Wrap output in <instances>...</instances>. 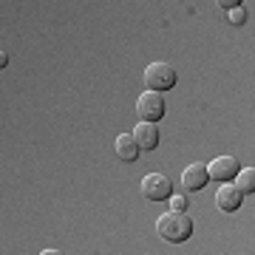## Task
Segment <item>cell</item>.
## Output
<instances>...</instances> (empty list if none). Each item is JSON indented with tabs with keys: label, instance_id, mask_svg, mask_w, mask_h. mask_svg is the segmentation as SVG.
Masks as SVG:
<instances>
[{
	"label": "cell",
	"instance_id": "obj_1",
	"mask_svg": "<svg viewBox=\"0 0 255 255\" xmlns=\"http://www.w3.org/2000/svg\"><path fill=\"white\" fill-rule=\"evenodd\" d=\"M156 230H159V236H162L164 241L182 244V241H187V238L193 236V219L187 213H173V210H167V213L159 216Z\"/></svg>",
	"mask_w": 255,
	"mask_h": 255
},
{
	"label": "cell",
	"instance_id": "obj_2",
	"mask_svg": "<svg viewBox=\"0 0 255 255\" xmlns=\"http://www.w3.org/2000/svg\"><path fill=\"white\" fill-rule=\"evenodd\" d=\"M176 82H179V74H176V68L170 63H150L145 68V85H147V91L164 94V91H170Z\"/></svg>",
	"mask_w": 255,
	"mask_h": 255
},
{
	"label": "cell",
	"instance_id": "obj_3",
	"mask_svg": "<svg viewBox=\"0 0 255 255\" xmlns=\"http://www.w3.org/2000/svg\"><path fill=\"white\" fill-rule=\"evenodd\" d=\"M142 196L147 201H164L173 196V182L164 173H147L142 179Z\"/></svg>",
	"mask_w": 255,
	"mask_h": 255
},
{
	"label": "cell",
	"instance_id": "obj_4",
	"mask_svg": "<svg viewBox=\"0 0 255 255\" xmlns=\"http://www.w3.org/2000/svg\"><path fill=\"white\" fill-rule=\"evenodd\" d=\"M136 114L142 122H153L156 125L164 117V97L162 94H153V91H145L136 100Z\"/></svg>",
	"mask_w": 255,
	"mask_h": 255
},
{
	"label": "cell",
	"instance_id": "obj_5",
	"mask_svg": "<svg viewBox=\"0 0 255 255\" xmlns=\"http://www.w3.org/2000/svg\"><path fill=\"white\" fill-rule=\"evenodd\" d=\"M241 170V164H238L236 156H219V159H213L207 164V176L210 179H216V182H230V179H236V173Z\"/></svg>",
	"mask_w": 255,
	"mask_h": 255
},
{
	"label": "cell",
	"instance_id": "obj_6",
	"mask_svg": "<svg viewBox=\"0 0 255 255\" xmlns=\"http://www.w3.org/2000/svg\"><path fill=\"white\" fill-rule=\"evenodd\" d=\"M241 201H244V196H241V190H238L236 184L224 182L216 190V207L221 210V213H236L238 207H241Z\"/></svg>",
	"mask_w": 255,
	"mask_h": 255
},
{
	"label": "cell",
	"instance_id": "obj_7",
	"mask_svg": "<svg viewBox=\"0 0 255 255\" xmlns=\"http://www.w3.org/2000/svg\"><path fill=\"white\" fill-rule=\"evenodd\" d=\"M210 182V176H207V164H187L184 167V173H182V184H184V190L187 193H196V190H204V184Z\"/></svg>",
	"mask_w": 255,
	"mask_h": 255
},
{
	"label": "cell",
	"instance_id": "obj_8",
	"mask_svg": "<svg viewBox=\"0 0 255 255\" xmlns=\"http://www.w3.org/2000/svg\"><path fill=\"white\" fill-rule=\"evenodd\" d=\"M114 153H117V159H122V162H136L142 150H139L133 133H119V136L114 139Z\"/></svg>",
	"mask_w": 255,
	"mask_h": 255
},
{
	"label": "cell",
	"instance_id": "obj_9",
	"mask_svg": "<svg viewBox=\"0 0 255 255\" xmlns=\"http://www.w3.org/2000/svg\"><path fill=\"white\" fill-rule=\"evenodd\" d=\"M133 139H136L139 150H153V147L159 145V128H156L153 122H139V125L133 128Z\"/></svg>",
	"mask_w": 255,
	"mask_h": 255
},
{
	"label": "cell",
	"instance_id": "obj_10",
	"mask_svg": "<svg viewBox=\"0 0 255 255\" xmlns=\"http://www.w3.org/2000/svg\"><path fill=\"white\" fill-rule=\"evenodd\" d=\"M236 187L241 190V196H247V193L253 196L255 193V170L253 167H241V170H238L236 173Z\"/></svg>",
	"mask_w": 255,
	"mask_h": 255
},
{
	"label": "cell",
	"instance_id": "obj_11",
	"mask_svg": "<svg viewBox=\"0 0 255 255\" xmlns=\"http://www.w3.org/2000/svg\"><path fill=\"white\" fill-rule=\"evenodd\" d=\"M170 210L173 213H184L187 210V196H170Z\"/></svg>",
	"mask_w": 255,
	"mask_h": 255
},
{
	"label": "cell",
	"instance_id": "obj_12",
	"mask_svg": "<svg viewBox=\"0 0 255 255\" xmlns=\"http://www.w3.org/2000/svg\"><path fill=\"white\" fill-rule=\"evenodd\" d=\"M247 20V11H244V6H236V9H230V23H236V26H241Z\"/></svg>",
	"mask_w": 255,
	"mask_h": 255
},
{
	"label": "cell",
	"instance_id": "obj_13",
	"mask_svg": "<svg viewBox=\"0 0 255 255\" xmlns=\"http://www.w3.org/2000/svg\"><path fill=\"white\" fill-rule=\"evenodd\" d=\"M219 6L224 11H230V9H236V6H241V3H238V0H219Z\"/></svg>",
	"mask_w": 255,
	"mask_h": 255
},
{
	"label": "cell",
	"instance_id": "obj_14",
	"mask_svg": "<svg viewBox=\"0 0 255 255\" xmlns=\"http://www.w3.org/2000/svg\"><path fill=\"white\" fill-rule=\"evenodd\" d=\"M6 65H9V54H6V51H0V68H6Z\"/></svg>",
	"mask_w": 255,
	"mask_h": 255
},
{
	"label": "cell",
	"instance_id": "obj_15",
	"mask_svg": "<svg viewBox=\"0 0 255 255\" xmlns=\"http://www.w3.org/2000/svg\"><path fill=\"white\" fill-rule=\"evenodd\" d=\"M40 255H63V253H60V250H43Z\"/></svg>",
	"mask_w": 255,
	"mask_h": 255
}]
</instances>
